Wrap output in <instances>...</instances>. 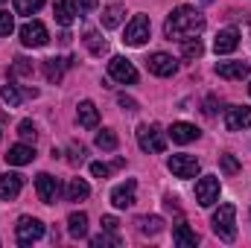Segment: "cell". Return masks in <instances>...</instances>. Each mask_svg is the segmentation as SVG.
<instances>
[{
	"label": "cell",
	"mask_w": 251,
	"mask_h": 248,
	"mask_svg": "<svg viewBox=\"0 0 251 248\" xmlns=\"http://www.w3.org/2000/svg\"><path fill=\"white\" fill-rule=\"evenodd\" d=\"M29 73H32V62H29V59H15L12 76H29Z\"/></svg>",
	"instance_id": "cell-35"
},
{
	"label": "cell",
	"mask_w": 251,
	"mask_h": 248,
	"mask_svg": "<svg viewBox=\"0 0 251 248\" xmlns=\"http://www.w3.org/2000/svg\"><path fill=\"white\" fill-rule=\"evenodd\" d=\"M134 193H137V184L128 178L126 184H117L111 190V204L117 207V210H126V207H131L134 204Z\"/></svg>",
	"instance_id": "cell-13"
},
{
	"label": "cell",
	"mask_w": 251,
	"mask_h": 248,
	"mask_svg": "<svg viewBox=\"0 0 251 248\" xmlns=\"http://www.w3.org/2000/svg\"><path fill=\"white\" fill-rule=\"evenodd\" d=\"M204 29V15L196 12L193 6H176L164 24V35L173 41H184V38H196Z\"/></svg>",
	"instance_id": "cell-1"
},
{
	"label": "cell",
	"mask_w": 251,
	"mask_h": 248,
	"mask_svg": "<svg viewBox=\"0 0 251 248\" xmlns=\"http://www.w3.org/2000/svg\"><path fill=\"white\" fill-rule=\"evenodd\" d=\"M108 76L114 82H120V85H134L137 82V67L128 62V59H123V56H114L108 62Z\"/></svg>",
	"instance_id": "cell-8"
},
{
	"label": "cell",
	"mask_w": 251,
	"mask_h": 248,
	"mask_svg": "<svg viewBox=\"0 0 251 248\" xmlns=\"http://www.w3.org/2000/svg\"><path fill=\"white\" fill-rule=\"evenodd\" d=\"M251 125V108L249 105H231L225 108V128L228 131H243Z\"/></svg>",
	"instance_id": "cell-11"
},
{
	"label": "cell",
	"mask_w": 251,
	"mask_h": 248,
	"mask_svg": "<svg viewBox=\"0 0 251 248\" xmlns=\"http://www.w3.org/2000/svg\"><path fill=\"white\" fill-rule=\"evenodd\" d=\"M173 240H176V246L178 248H196L199 246V234H196L190 225H176Z\"/></svg>",
	"instance_id": "cell-24"
},
{
	"label": "cell",
	"mask_w": 251,
	"mask_h": 248,
	"mask_svg": "<svg viewBox=\"0 0 251 248\" xmlns=\"http://www.w3.org/2000/svg\"><path fill=\"white\" fill-rule=\"evenodd\" d=\"M213 234L222 243H234L237 240V207L234 204H219L213 213Z\"/></svg>",
	"instance_id": "cell-2"
},
{
	"label": "cell",
	"mask_w": 251,
	"mask_h": 248,
	"mask_svg": "<svg viewBox=\"0 0 251 248\" xmlns=\"http://www.w3.org/2000/svg\"><path fill=\"white\" fill-rule=\"evenodd\" d=\"M149 32H152V24L146 15H134L128 24H126V32H123V41L128 47H143L149 41Z\"/></svg>",
	"instance_id": "cell-5"
},
{
	"label": "cell",
	"mask_w": 251,
	"mask_h": 248,
	"mask_svg": "<svg viewBox=\"0 0 251 248\" xmlns=\"http://www.w3.org/2000/svg\"><path fill=\"white\" fill-rule=\"evenodd\" d=\"M64 67H73V59H47L44 62V76L50 82H62Z\"/></svg>",
	"instance_id": "cell-25"
},
{
	"label": "cell",
	"mask_w": 251,
	"mask_h": 248,
	"mask_svg": "<svg viewBox=\"0 0 251 248\" xmlns=\"http://www.w3.org/2000/svg\"><path fill=\"white\" fill-rule=\"evenodd\" d=\"M35 193H38V198H41L44 204H56L62 187H59V181H56L50 173H41V175L35 178Z\"/></svg>",
	"instance_id": "cell-10"
},
{
	"label": "cell",
	"mask_w": 251,
	"mask_h": 248,
	"mask_svg": "<svg viewBox=\"0 0 251 248\" xmlns=\"http://www.w3.org/2000/svg\"><path fill=\"white\" fill-rule=\"evenodd\" d=\"M249 24H251V21H249Z\"/></svg>",
	"instance_id": "cell-46"
},
{
	"label": "cell",
	"mask_w": 251,
	"mask_h": 248,
	"mask_svg": "<svg viewBox=\"0 0 251 248\" xmlns=\"http://www.w3.org/2000/svg\"><path fill=\"white\" fill-rule=\"evenodd\" d=\"M21 187H24V175H18V173H3V175H0V198H3V201L18 198Z\"/></svg>",
	"instance_id": "cell-17"
},
{
	"label": "cell",
	"mask_w": 251,
	"mask_h": 248,
	"mask_svg": "<svg viewBox=\"0 0 251 248\" xmlns=\"http://www.w3.org/2000/svg\"><path fill=\"white\" fill-rule=\"evenodd\" d=\"M97 146H100L102 152H114V149H117V134H114L111 128L97 131Z\"/></svg>",
	"instance_id": "cell-28"
},
{
	"label": "cell",
	"mask_w": 251,
	"mask_h": 248,
	"mask_svg": "<svg viewBox=\"0 0 251 248\" xmlns=\"http://www.w3.org/2000/svg\"><path fill=\"white\" fill-rule=\"evenodd\" d=\"M76 9L79 12H94L97 9V0H76Z\"/></svg>",
	"instance_id": "cell-40"
},
{
	"label": "cell",
	"mask_w": 251,
	"mask_h": 248,
	"mask_svg": "<svg viewBox=\"0 0 251 248\" xmlns=\"http://www.w3.org/2000/svg\"><path fill=\"white\" fill-rule=\"evenodd\" d=\"M91 175H94V178H108V175H111V167L102 164V161H94V164H91Z\"/></svg>",
	"instance_id": "cell-37"
},
{
	"label": "cell",
	"mask_w": 251,
	"mask_h": 248,
	"mask_svg": "<svg viewBox=\"0 0 251 248\" xmlns=\"http://www.w3.org/2000/svg\"><path fill=\"white\" fill-rule=\"evenodd\" d=\"M149 70L155 76H173L178 70V62L170 56V53H152L149 56Z\"/></svg>",
	"instance_id": "cell-15"
},
{
	"label": "cell",
	"mask_w": 251,
	"mask_h": 248,
	"mask_svg": "<svg viewBox=\"0 0 251 248\" xmlns=\"http://www.w3.org/2000/svg\"><path fill=\"white\" fill-rule=\"evenodd\" d=\"M117 228H120L117 216H102V231H117Z\"/></svg>",
	"instance_id": "cell-39"
},
{
	"label": "cell",
	"mask_w": 251,
	"mask_h": 248,
	"mask_svg": "<svg viewBox=\"0 0 251 248\" xmlns=\"http://www.w3.org/2000/svg\"><path fill=\"white\" fill-rule=\"evenodd\" d=\"M219 190H222V184H219L216 175H204V178L196 181V201L201 207H213L219 201Z\"/></svg>",
	"instance_id": "cell-6"
},
{
	"label": "cell",
	"mask_w": 251,
	"mask_h": 248,
	"mask_svg": "<svg viewBox=\"0 0 251 248\" xmlns=\"http://www.w3.org/2000/svg\"><path fill=\"white\" fill-rule=\"evenodd\" d=\"M44 237V222L35 219V216H21L18 225H15V240L18 246H32Z\"/></svg>",
	"instance_id": "cell-4"
},
{
	"label": "cell",
	"mask_w": 251,
	"mask_h": 248,
	"mask_svg": "<svg viewBox=\"0 0 251 248\" xmlns=\"http://www.w3.org/2000/svg\"><path fill=\"white\" fill-rule=\"evenodd\" d=\"M237 47H240V32H237L234 26H225V29H219V35H216V41H213V50H216V56L234 53Z\"/></svg>",
	"instance_id": "cell-12"
},
{
	"label": "cell",
	"mask_w": 251,
	"mask_h": 248,
	"mask_svg": "<svg viewBox=\"0 0 251 248\" xmlns=\"http://www.w3.org/2000/svg\"><path fill=\"white\" fill-rule=\"evenodd\" d=\"M167 167H170V173H173L176 178H196L199 170H201V164H199L196 155H173V158L167 161Z\"/></svg>",
	"instance_id": "cell-7"
},
{
	"label": "cell",
	"mask_w": 251,
	"mask_h": 248,
	"mask_svg": "<svg viewBox=\"0 0 251 248\" xmlns=\"http://www.w3.org/2000/svg\"><path fill=\"white\" fill-rule=\"evenodd\" d=\"M216 73L222 79H228V82H243L251 73V67L246 62H219L216 64Z\"/></svg>",
	"instance_id": "cell-16"
},
{
	"label": "cell",
	"mask_w": 251,
	"mask_h": 248,
	"mask_svg": "<svg viewBox=\"0 0 251 248\" xmlns=\"http://www.w3.org/2000/svg\"><path fill=\"white\" fill-rule=\"evenodd\" d=\"M91 246L94 248H117L120 246V237H117V231H105V234H100V237H94L91 240Z\"/></svg>",
	"instance_id": "cell-29"
},
{
	"label": "cell",
	"mask_w": 251,
	"mask_h": 248,
	"mask_svg": "<svg viewBox=\"0 0 251 248\" xmlns=\"http://www.w3.org/2000/svg\"><path fill=\"white\" fill-rule=\"evenodd\" d=\"M67 161H70V164H82V161H85V146H76V143H73V146H70V158H67Z\"/></svg>",
	"instance_id": "cell-38"
},
{
	"label": "cell",
	"mask_w": 251,
	"mask_h": 248,
	"mask_svg": "<svg viewBox=\"0 0 251 248\" xmlns=\"http://www.w3.org/2000/svg\"><path fill=\"white\" fill-rule=\"evenodd\" d=\"M176 143H193L196 137H199V128L193 123H173V128L167 131Z\"/></svg>",
	"instance_id": "cell-23"
},
{
	"label": "cell",
	"mask_w": 251,
	"mask_h": 248,
	"mask_svg": "<svg viewBox=\"0 0 251 248\" xmlns=\"http://www.w3.org/2000/svg\"><path fill=\"white\" fill-rule=\"evenodd\" d=\"M0 99H6V102L15 108V105H21L24 97H21V91H18L15 85H0Z\"/></svg>",
	"instance_id": "cell-32"
},
{
	"label": "cell",
	"mask_w": 251,
	"mask_h": 248,
	"mask_svg": "<svg viewBox=\"0 0 251 248\" xmlns=\"http://www.w3.org/2000/svg\"><path fill=\"white\" fill-rule=\"evenodd\" d=\"M18 134H21L24 140H32V143H35V137H38L35 123H32V120H21V123H18Z\"/></svg>",
	"instance_id": "cell-34"
},
{
	"label": "cell",
	"mask_w": 251,
	"mask_h": 248,
	"mask_svg": "<svg viewBox=\"0 0 251 248\" xmlns=\"http://www.w3.org/2000/svg\"><path fill=\"white\" fill-rule=\"evenodd\" d=\"M201 3H213V0H201Z\"/></svg>",
	"instance_id": "cell-43"
},
{
	"label": "cell",
	"mask_w": 251,
	"mask_h": 248,
	"mask_svg": "<svg viewBox=\"0 0 251 248\" xmlns=\"http://www.w3.org/2000/svg\"><path fill=\"white\" fill-rule=\"evenodd\" d=\"M91 196V187L85 178H73L70 184H67V201H85Z\"/></svg>",
	"instance_id": "cell-27"
},
{
	"label": "cell",
	"mask_w": 251,
	"mask_h": 248,
	"mask_svg": "<svg viewBox=\"0 0 251 248\" xmlns=\"http://www.w3.org/2000/svg\"><path fill=\"white\" fill-rule=\"evenodd\" d=\"M12 29H15V21H12V15H9L6 9H0V38H3V35H9Z\"/></svg>",
	"instance_id": "cell-36"
},
{
	"label": "cell",
	"mask_w": 251,
	"mask_h": 248,
	"mask_svg": "<svg viewBox=\"0 0 251 248\" xmlns=\"http://www.w3.org/2000/svg\"><path fill=\"white\" fill-rule=\"evenodd\" d=\"M137 231H140L143 237H155V234L164 231V219H161V216H140V219H137Z\"/></svg>",
	"instance_id": "cell-26"
},
{
	"label": "cell",
	"mask_w": 251,
	"mask_h": 248,
	"mask_svg": "<svg viewBox=\"0 0 251 248\" xmlns=\"http://www.w3.org/2000/svg\"><path fill=\"white\" fill-rule=\"evenodd\" d=\"M123 21H126L123 3H108V6L102 9V26H105V29H117Z\"/></svg>",
	"instance_id": "cell-20"
},
{
	"label": "cell",
	"mask_w": 251,
	"mask_h": 248,
	"mask_svg": "<svg viewBox=\"0 0 251 248\" xmlns=\"http://www.w3.org/2000/svg\"><path fill=\"white\" fill-rule=\"evenodd\" d=\"M120 105L128 108V111H134V108H137V102H134V99H128V97H120Z\"/></svg>",
	"instance_id": "cell-42"
},
{
	"label": "cell",
	"mask_w": 251,
	"mask_h": 248,
	"mask_svg": "<svg viewBox=\"0 0 251 248\" xmlns=\"http://www.w3.org/2000/svg\"><path fill=\"white\" fill-rule=\"evenodd\" d=\"M53 12H56V21H59L62 26H70V24L76 21V15H79L76 0H56V3H53Z\"/></svg>",
	"instance_id": "cell-19"
},
{
	"label": "cell",
	"mask_w": 251,
	"mask_h": 248,
	"mask_svg": "<svg viewBox=\"0 0 251 248\" xmlns=\"http://www.w3.org/2000/svg\"><path fill=\"white\" fill-rule=\"evenodd\" d=\"M204 114H207V117H213V114H216V99H213V97H207V99H204Z\"/></svg>",
	"instance_id": "cell-41"
},
{
	"label": "cell",
	"mask_w": 251,
	"mask_h": 248,
	"mask_svg": "<svg viewBox=\"0 0 251 248\" xmlns=\"http://www.w3.org/2000/svg\"><path fill=\"white\" fill-rule=\"evenodd\" d=\"M82 41H85V47L91 50V56H105V53H108V41H105L97 29H85Z\"/></svg>",
	"instance_id": "cell-21"
},
{
	"label": "cell",
	"mask_w": 251,
	"mask_h": 248,
	"mask_svg": "<svg viewBox=\"0 0 251 248\" xmlns=\"http://www.w3.org/2000/svg\"><path fill=\"white\" fill-rule=\"evenodd\" d=\"M249 91H251V85H249Z\"/></svg>",
	"instance_id": "cell-44"
},
{
	"label": "cell",
	"mask_w": 251,
	"mask_h": 248,
	"mask_svg": "<svg viewBox=\"0 0 251 248\" xmlns=\"http://www.w3.org/2000/svg\"><path fill=\"white\" fill-rule=\"evenodd\" d=\"M32 161H35V149L29 143H15L6 152V164H12V167H26Z\"/></svg>",
	"instance_id": "cell-14"
},
{
	"label": "cell",
	"mask_w": 251,
	"mask_h": 248,
	"mask_svg": "<svg viewBox=\"0 0 251 248\" xmlns=\"http://www.w3.org/2000/svg\"><path fill=\"white\" fill-rule=\"evenodd\" d=\"M219 167H222V173H225V175H237V173H240V161H237L234 155H222Z\"/></svg>",
	"instance_id": "cell-33"
},
{
	"label": "cell",
	"mask_w": 251,
	"mask_h": 248,
	"mask_svg": "<svg viewBox=\"0 0 251 248\" xmlns=\"http://www.w3.org/2000/svg\"><path fill=\"white\" fill-rule=\"evenodd\" d=\"M21 41H24V47H44L50 41V32L41 21H26L21 26Z\"/></svg>",
	"instance_id": "cell-9"
},
{
	"label": "cell",
	"mask_w": 251,
	"mask_h": 248,
	"mask_svg": "<svg viewBox=\"0 0 251 248\" xmlns=\"http://www.w3.org/2000/svg\"><path fill=\"white\" fill-rule=\"evenodd\" d=\"M67 234H70L73 240H82V237L88 234V216H85L82 210H73V213L67 216Z\"/></svg>",
	"instance_id": "cell-22"
},
{
	"label": "cell",
	"mask_w": 251,
	"mask_h": 248,
	"mask_svg": "<svg viewBox=\"0 0 251 248\" xmlns=\"http://www.w3.org/2000/svg\"><path fill=\"white\" fill-rule=\"evenodd\" d=\"M76 120L82 128H97L100 125V111H97V105L91 102V99H82L79 105H76Z\"/></svg>",
	"instance_id": "cell-18"
},
{
	"label": "cell",
	"mask_w": 251,
	"mask_h": 248,
	"mask_svg": "<svg viewBox=\"0 0 251 248\" xmlns=\"http://www.w3.org/2000/svg\"><path fill=\"white\" fill-rule=\"evenodd\" d=\"M12 3H15V12L18 15H35L44 6V0H12Z\"/></svg>",
	"instance_id": "cell-30"
},
{
	"label": "cell",
	"mask_w": 251,
	"mask_h": 248,
	"mask_svg": "<svg viewBox=\"0 0 251 248\" xmlns=\"http://www.w3.org/2000/svg\"><path fill=\"white\" fill-rule=\"evenodd\" d=\"M137 146L143 149V152H164L167 149V134L161 131V125H137Z\"/></svg>",
	"instance_id": "cell-3"
},
{
	"label": "cell",
	"mask_w": 251,
	"mask_h": 248,
	"mask_svg": "<svg viewBox=\"0 0 251 248\" xmlns=\"http://www.w3.org/2000/svg\"><path fill=\"white\" fill-rule=\"evenodd\" d=\"M181 53H184L187 59H199V56L204 53V47H201L199 38H184V41H181Z\"/></svg>",
	"instance_id": "cell-31"
},
{
	"label": "cell",
	"mask_w": 251,
	"mask_h": 248,
	"mask_svg": "<svg viewBox=\"0 0 251 248\" xmlns=\"http://www.w3.org/2000/svg\"><path fill=\"white\" fill-rule=\"evenodd\" d=\"M0 3H3V0H0Z\"/></svg>",
	"instance_id": "cell-45"
}]
</instances>
